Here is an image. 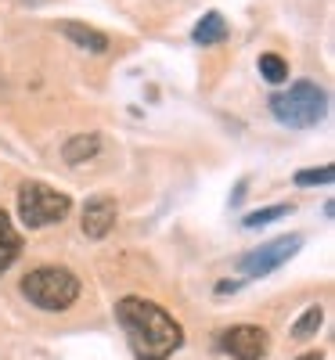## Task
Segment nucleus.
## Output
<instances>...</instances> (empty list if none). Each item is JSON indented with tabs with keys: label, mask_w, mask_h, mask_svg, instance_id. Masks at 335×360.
Segmentation results:
<instances>
[{
	"label": "nucleus",
	"mask_w": 335,
	"mask_h": 360,
	"mask_svg": "<svg viewBox=\"0 0 335 360\" xmlns=\"http://www.w3.org/2000/svg\"><path fill=\"white\" fill-rule=\"evenodd\" d=\"M22 295L37 310L62 314L80 299V278L65 266H37L22 278Z\"/></svg>",
	"instance_id": "7ed1b4c3"
},
{
	"label": "nucleus",
	"mask_w": 335,
	"mask_h": 360,
	"mask_svg": "<svg viewBox=\"0 0 335 360\" xmlns=\"http://www.w3.org/2000/svg\"><path fill=\"white\" fill-rule=\"evenodd\" d=\"M191 40H195L198 47L224 44V40H227V22H224V15H220V11H206V15L198 18V25L191 29Z\"/></svg>",
	"instance_id": "1a4fd4ad"
},
{
	"label": "nucleus",
	"mask_w": 335,
	"mask_h": 360,
	"mask_svg": "<svg viewBox=\"0 0 335 360\" xmlns=\"http://www.w3.org/2000/svg\"><path fill=\"white\" fill-rule=\"evenodd\" d=\"M331 180H335V169H331V166H317V169H299V173H296V184H299V188L331 184Z\"/></svg>",
	"instance_id": "2eb2a0df"
},
{
	"label": "nucleus",
	"mask_w": 335,
	"mask_h": 360,
	"mask_svg": "<svg viewBox=\"0 0 335 360\" xmlns=\"http://www.w3.org/2000/svg\"><path fill=\"white\" fill-rule=\"evenodd\" d=\"M241 288V281H220L217 285V295H227V292H238Z\"/></svg>",
	"instance_id": "dca6fc26"
},
{
	"label": "nucleus",
	"mask_w": 335,
	"mask_h": 360,
	"mask_svg": "<svg viewBox=\"0 0 335 360\" xmlns=\"http://www.w3.org/2000/svg\"><path fill=\"white\" fill-rule=\"evenodd\" d=\"M270 115L289 130H310L328 115V94L314 79H296L289 90L270 98Z\"/></svg>",
	"instance_id": "f03ea898"
},
{
	"label": "nucleus",
	"mask_w": 335,
	"mask_h": 360,
	"mask_svg": "<svg viewBox=\"0 0 335 360\" xmlns=\"http://www.w3.org/2000/svg\"><path fill=\"white\" fill-rule=\"evenodd\" d=\"M62 33H65L80 51H90V54H105V51H108V37L98 33V29H90L87 22L69 18V22H62Z\"/></svg>",
	"instance_id": "6e6552de"
},
{
	"label": "nucleus",
	"mask_w": 335,
	"mask_h": 360,
	"mask_svg": "<svg viewBox=\"0 0 335 360\" xmlns=\"http://www.w3.org/2000/svg\"><path fill=\"white\" fill-rule=\"evenodd\" d=\"M220 349L231 353L234 360H263L270 349V335L256 324H234L220 335Z\"/></svg>",
	"instance_id": "423d86ee"
},
{
	"label": "nucleus",
	"mask_w": 335,
	"mask_h": 360,
	"mask_svg": "<svg viewBox=\"0 0 335 360\" xmlns=\"http://www.w3.org/2000/svg\"><path fill=\"white\" fill-rule=\"evenodd\" d=\"M72 209V198L65 191H58L44 180H25L18 188V220L29 231H44L51 224H62Z\"/></svg>",
	"instance_id": "20e7f679"
},
{
	"label": "nucleus",
	"mask_w": 335,
	"mask_h": 360,
	"mask_svg": "<svg viewBox=\"0 0 335 360\" xmlns=\"http://www.w3.org/2000/svg\"><path fill=\"white\" fill-rule=\"evenodd\" d=\"M98 152H101V134H76V137L65 141L62 159H65L69 166H80V162H87V159H94Z\"/></svg>",
	"instance_id": "9d476101"
},
{
	"label": "nucleus",
	"mask_w": 335,
	"mask_h": 360,
	"mask_svg": "<svg viewBox=\"0 0 335 360\" xmlns=\"http://www.w3.org/2000/svg\"><path fill=\"white\" fill-rule=\"evenodd\" d=\"M289 213H292V202H289V205H285V202H282V205H267V209H256V213H249L246 220H241V227L253 231V227H263V224H270V220H282V217H289Z\"/></svg>",
	"instance_id": "4468645a"
},
{
	"label": "nucleus",
	"mask_w": 335,
	"mask_h": 360,
	"mask_svg": "<svg viewBox=\"0 0 335 360\" xmlns=\"http://www.w3.org/2000/svg\"><path fill=\"white\" fill-rule=\"evenodd\" d=\"M260 76L270 83V86H282L289 79V62L278 54H260Z\"/></svg>",
	"instance_id": "ddd939ff"
},
{
	"label": "nucleus",
	"mask_w": 335,
	"mask_h": 360,
	"mask_svg": "<svg viewBox=\"0 0 335 360\" xmlns=\"http://www.w3.org/2000/svg\"><path fill=\"white\" fill-rule=\"evenodd\" d=\"M321 324H324V307H307L296 321H292V339L296 342H307L321 332Z\"/></svg>",
	"instance_id": "f8f14e48"
},
{
	"label": "nucleus",
	"mask_w": 335,
	"mask_h": 360,
	"mask_svg": "<svg viewBox=\"0 0 335 360\" xmlns=\"http://www.w3.org/2000/svg\"><path fill=\"white\" fill-rule=\"evenodd\" d=\"M18 252H22V234L15 231V224H11V217L0 209V274L18 259Z\"/></svg>",
	"instance_id": "9b49d317"
},
{
	"label": "nucleus",
	"mask_w": 335,
	"mask_h": 360,
	"mask_svg": "<svg viewBox=\"0 0 335 360\" xmlns=\"http://www.w3.org/2000/svg\"><path fill=\"white\" fill-rule=\"evenodd\" d=\"M115 321L123 324L127 342L137 360H166L184 346V328H180L159 303L141 295H123L115 303Z\"/></svg>",
	"instance_id": "f257e3e1"
},
{
	"label": "nucleus",
	"mask_w": 335,
	"mask_h": 360,
	"mask_svg": "<svg viewBox=\"0 0 335 360\" xmlns=\"http://www.w3.org/2000/svg\"><path fill=\"white\" fill-rule=\"evenodd\" d=\"M299 249H303V234H282V238H274V242H267L260 249H249L238 259V270L246 278H267L278 266H285Z\"/></svg>",
	"instance_id": "39448f33"
},
{
	"label": "nucleus",
	"mask_w": 335,
	"mask_h": 360,
	"mask_svg": "<svg viewBox=\"0 0 335 360\" xmlns=\"http://www.w3.org/2000/svg\"><path fill=\"white\" fill-rule=\"evenodd\" d=\"M296 360H324L321 353H303V356H296Z\"/></svg>",
	"instance_id": "f3484780"
},
{
	"label": "nucleus",
	"mask_w": 335,
	"mask_h": 360,
	"mask_svg": "<svg viewBox=\"0 0 335 360\" xmlns=\"http://www.w3.org/2000/svg\"><path fill=\"white\" fill-rule=\"evenodd\" d=\"M119 220V205L112 195H94L87 205H83V217H80V227L83 234L90 238V242H101V238H108V231L115 227Z\"/></svg>",
	"instance_id": "0eeeda50"
}]
</instances>
